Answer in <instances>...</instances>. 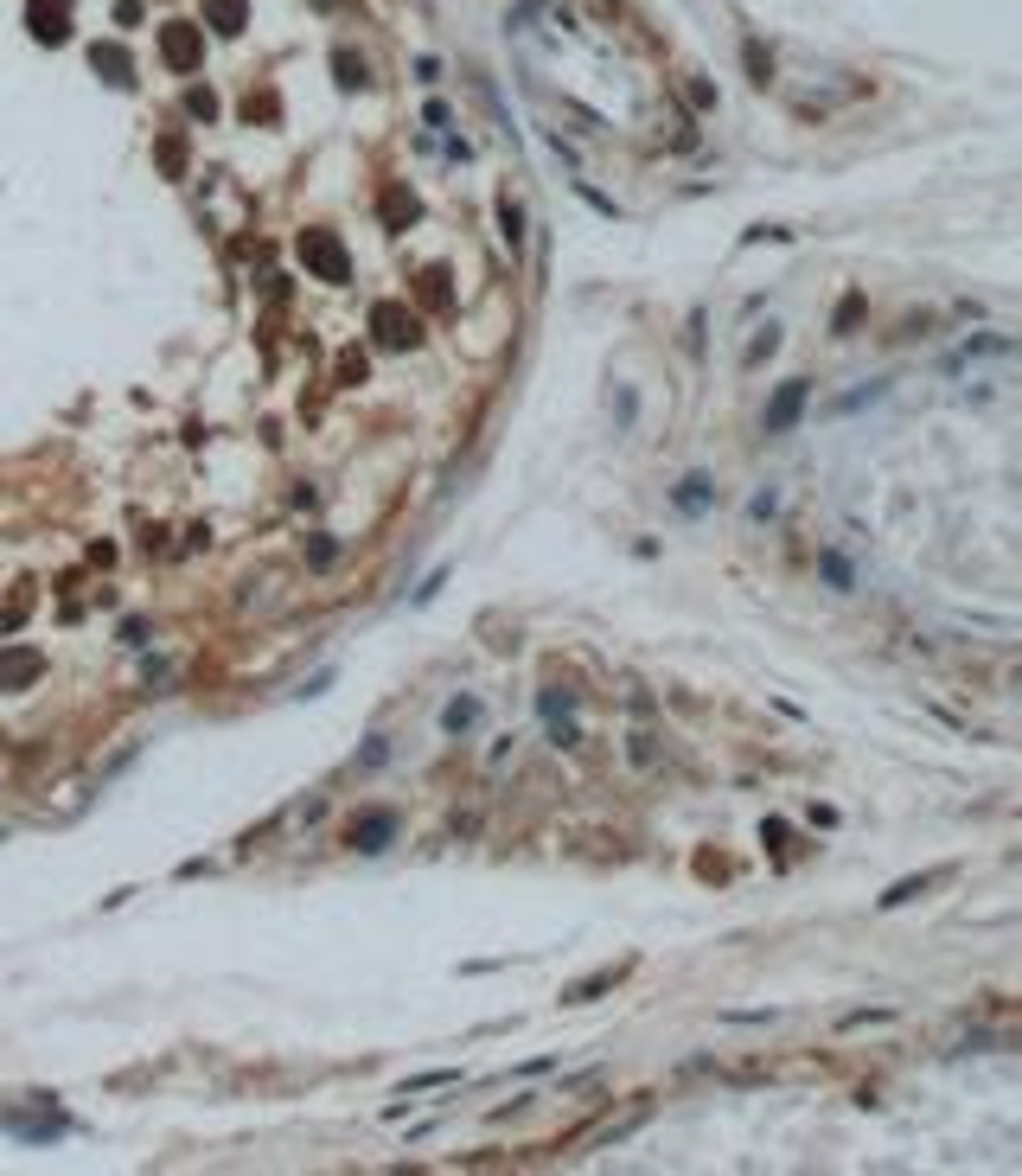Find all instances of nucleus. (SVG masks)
I'll use <instances>...</instances> for the list:
<instances>
[{"instance_id":"f257e3e1","label":"nucleus","mask_w":1022,"mask_h":1176,"mask_svg":"<svg viewBox=\"0 0 1022 1176\" xmlns=\"http://www.w3.org/2000/svg\"><path fill=\"white\" fill-rule=\"evenodd\" d=\"M32 1106L39 1112H0V1132H13V1138H26V1145H51V1138H64L71 1132V1119H64V1112H51V1100H45V1093H32Z\"/></svg>"},{"instance_id":"f03ea898","label":"nucleus","mask_w":1022,"mask_h":1176,"mask_svg":"<svg viewBox=\"0 0 1022 1176\" xmlns=\"http://www.w3.org/2000/svg\"><path fill=\"white\" fill-rule=\"evenodd\" d=\"M300 262L319 281H352V257H345V243L333 231H300Z\"/></svg>"},{"instance_id":"7ed1b4c3","label":"nucleus","mask_w":1022,"mask_h":1176,"mask_svg":"<svg viewBox=\"0 0 1022 1176\" xmlns=\"http://www.w3.org/2000/svg\"><path fill=\"white\" fill-rule=\"evenodd\" d=\"M371 333H378L390 352H403V345L422 340V326H416V314H409L403 300H378V307H371Z\"/></svg>"},{"instance_id":"20e7f679","label":"nucleus","mask_w":1022,"mask_h":1176,"mask_svg":"<svg viewBox=\"0 0 1022 1176\" xmlns=\"http://www.w3.org/2000/svg\"><path fill=\"white\" fill-rule=\"evenodd\" d=\"M160 58H167L173 71H198V58H205V32L186 26V20L160 26Z\"/></svg>"},{"instance_id":"39448f33","label":"nucleus","mask_w":1022,"mask_h":1176,"mask_svg":"<svg viewBox=\"0 0 1022 1176\" xmlns=\"http://www.w3.org/2000/svg\"><path fill=\"white\" fill-rule=\"evenodd\" d=\"M26 32L39 45H64L71 39V0H32L26 7Z\"/></svg>"},{"instance_id":"423d86ee","label":"nucleus","mask_w":1022,"mask_h":1176,"mask_svg":"<svg viewBox=\"0 0 1022 1176\" xmlns=\"http://www.w3.org/2000/svg\"><path fill=\"white\" fill-rule=\"evenodd\" d=\"M799 416H806V378H787V384L773 390V403L761 409V428L766 435H787Z\"/></svg>"},{"instance_id":"0eeeda50","label":"nucleus","mask_w":1022,"mask_h":1176,"mask_svg":"<svg viewBox=\"0 0 1022 1176\" xmlns=\"http://www.w3.org/2000/svg\"><path fill=\"white\" fill-rule=\"evenodd\" d=\"M39 671H45V652H32V646H13V652H0V691L39 685Z\"/></svg>"},{"instance_id":"6e6552de","label":"nucleus","mask_w":1022,"mask_h":1176,"mask_svg":"<svg viewBox=\"0 0 1022 1176\" xmlns=\"http://www.w3.org/2000/svg\"><path fill=\"white\" fill-rule=\"evenodd\" d=\"M352 844H358L364 856L390 851V844H397V813H364V818H352Z\"/></svg>"},{"instance_id":"1a4fd4ad","label":"nucleus","mask_w":1022,"mask_h":1176,"mask_svg":"<svg viewBox=\"0 0 1022 1176\" xmlns=\"http://www.w3.org/2000/svg\"><path fill=\"white\" fill-rule=\"evenodd\" d=\"M378 217L390 224V231H409L416 217H422V205H416V193L409 186H383V198H378Z\"/></svg>"},{"instance_id":"9d476101","label":"nucleus","mask_w":1022,"mask_h":1176,"mask_svg":"<svg viewBox=\"0 0 1022 1176\" xmlns=\"http://www.w3.org/2000/svg\"><path fill=\"white\" fill-rule=\"evenodd\" d=\"M671 499H678V512L697 518V512H709V505H716V480H709V473H684Z\"/></svg>"},{"instance_id":"9b49d317","label":"nucleus","mask_w":1022,"mask_h":1176,"mask_svg":"<svg viewBox=\"0 0 1022 1176\" xmlns=\"http://www.w3.org/2000/svg\"><path fill=\"white\" fill-rule=\"evenodd\" d=\"M90 65H96V77H109L115 90H128V84H134V65H128V52H122V45H96V52H90Z\"/></svg>"},{"instance_id":"f8f14e48","label":"nucleus","mask_w":1022,"mask_h":1176,"mask_svg":"<svg viewBox=\"0 0 1022 1176\" xmlns=\"http://www.w3.org/2000/svg\"><path fill=\"white\" fill-rule=\"evenodd\" d=\"M205 13H212V26L231 39V32H243V26H250V0H205Z\"/></svg>"},{"instance_id":"ddd939ff","label":"nucleus","mask_w":1022,"mask_h":1176,"mask_svg":"<svg viewBox=\"0 0 1022 1176\" xmlns=\"http://www.w3.org/2000/svg\"><path fill=\"white\" fill-rule=\"evenodd\" d=\"M614 979H620V965H607V972H595V979L569 984V991H562V1004H595L601 991H614Z\"/></svg>"},{"instance_id":"4468645a","label":"nucleus","mask_w":1022,"mask_h":1176,"mask_svg":"<svg viewBox=\"0 0 1022 1176\" xmlns=\"http://www.w3.org/2000/svg\"><path fill=\"white\" fill-rule=\"evenodd\" d=\"M480 723V697H454V704L441 710V729L447 735H460V729H473Z\"/></svg>"},{"instance_id":"2eb2a0df","label":"nucleus","mask_w":1022,"mask_h":1176,"mask_svg":"<svg viewBox=\"0 0 1022 1176\" xmlns=\"http://www.w3.org/2000/svg\"><path fill=\"white\" fill-rule=\"evenodd\" d=\"M939 877H946V870H933V877H908V882H894L889 896H875V901H882V908H901V901H914V896H927V889H933Z\"/></svg>"},{"instance_id":"dca6fc26","label":"nucleus","mask_w":1022,"mask_h":1176,"mask_svg":"<svg viewBox=\"0 0 1022 1176\" xmlns=\"http://www.w3.org/2000/svg\"><path fill=\"white\" fill-rule=\"evenodd\" d=\"M499 224H505V243L518 250V243H524V212H518L511 198H499Z\"/></svg>"},{"instance_id":"f3484780","label":"nucleus","mask_w":1022,"mask_h":1176,"mask_svg":"<svg viewBox=\"0 0 1022 1176\" xmlns=\"http://www.w3.org/2000/svg\"><path fill=\"white\" fill-rule=\"evenodd\" d=\"M882 390H889V384H869V390H850V397H837V403H830V416H850V409H863V403H882Z\"/></svg>"},{"instance_id":"a211bd4d","label":"nucleus","mask_w":1022,"mask_h":1176,"mask_svg":"<svg viewBox=\"0 0 1022 1176\" xmlns=\"http://www.w3.org/2000/svg\"><path fill=\"white\" fill-rule=\"evenodd\" d=\"M333 71H339V84H345V90H358V84H364V65L352 58V52H339V58H333Z\"/></svg>"},{"instance_id":"6ab92c4d","label":"nucleus","mask_w":1022,"mask_h":1176,"mask_svg":"<svg viewBox=\"0 0 1022 1176\" xmlns=\"http://www.w3.org/2000/svg\"><path fill=\"white\" fill-rule=\"evenodd\" d=\"M186 109L198 115V122H212V115H217V96H212V90H186Z\"/></svg>"},{"instance_id":"aec40b11","label":"nucleus","mask_w":1022,"mask_h":1176,"mask_svg":"<svg viewBox=\"0 0 1022 1176\" xmlns=\"http://www.w3.org/2000/svg\"><path fill=\"white\" fill-rule=\"evenodd\" d=\"M160 167L179 179V173H186V148H179V141H160Z\"/></svg>"},{"instance_id":"412c9836","label":"nucleus","mask_w":1022,"mask_h":1176,"mask_svg":"<svg viewBox=\"0 0 1022 1176\" xmlns=\"http://www.w3.org/2000/svg\"><path fill=\"white\" fill-rule=\"evenodd\" d=\"M856 314H863V295H844V307H837V333H850Z\"/></svg>"},{"instance_id":"4be33fe9","label":"nucleus","mask_w":1022,"mask_h":1176,"mask_svg":"<svg viewBox=\"0 0 1022 1176\" xmlns=\"http://www.w3.org/2000/svg\"><path fill=\"white\" fill-rule=\"evenodd\" d=\"M339 384H364V359H358V352H345V359H339Z\"/></svg>"},{"instance_id":"5701e85b","label":"nucleus","mask_w":1022,"mask_h":1176,"mask_svg":"<svg viewBox=\"0 0 1022 1176\" xmlns=\"http://www.w3.org/2000/svg\"><path fill=\"white\" fill-rule=\"evenodd\" d=\"M441 582H447V569H435V576H428V582H422V588H416V595H409V601H416V608H428V601L441 595Z\"/></svg>"},{"instance_id":"b1692460","label":"nucleus","mask_w":1022,"mask_h":1176,"mask_svg":"<svg viewBox=\"0 0 1022 1176\" xmlns=\"http://www.w3.org/2000/svg\"><path fill=\"white\" fill-rule=\"evenodd\" d=\"M773 345H780V333H773V326H766V333H761V340H754V345H747V359H766V352H773Z\"/></svg>"}]
</instances>
